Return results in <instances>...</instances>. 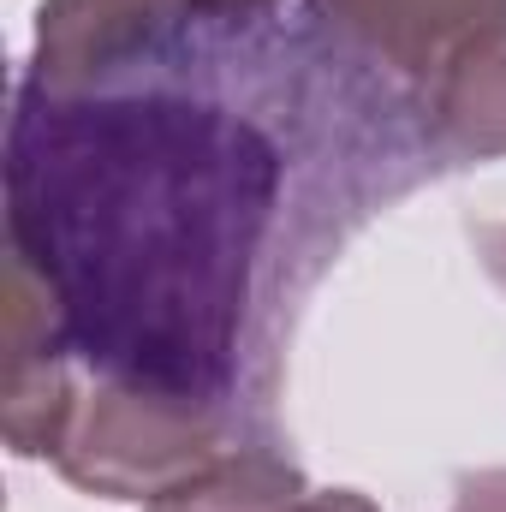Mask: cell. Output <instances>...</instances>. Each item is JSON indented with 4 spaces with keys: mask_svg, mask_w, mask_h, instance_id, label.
<instances>
[{
    "mask_svg": "<svg viewBox=\"0 0 506 512\" xmlns=\"http://www.w3.org/2000/svg\"><path fill=\"white\" fill-rule=\"evenodd\" d=\"M280 0H48L36 24V84H84L131 54H149L173 36H191L203 24L256 18L274 12Z\"/></svg>",
    "mask_w": 506,
    "mask_h": 512,
    "instance_id": "7a4b0ae2",
    "label": "cell"
},
{
    "mask_svg": "<svg viewBox=\"0 0 506 512\" xmlns=\"http://www.w3.org/2000/svg\"><path fill=\"white\" fill-rule=\"evenodd\" d=\"M453 512H506V471L459 477V507Z\"/></svg>",
    "mask_w": 506,
    "mask_h": 512,
    "instance_id": "5b68a950",
    "label": "cell"
},
{
    "mask_svg": "<svg viewBox=\"0 0 506 512\" xmlns=\"http://www.w3.org/2000/svg\"><path fill=\"white\" fill-rule=\"evenodd\" d=\"M477 245H483V262L506 280V227H477Z\"/></svg>",
    "mask_w": 506,
    "mask_h": 512,
    "instance_id": "52a82bcc",
    "label": "cell"
},
{
    "mask_svg": "<svg viewBox=\"0 0 506 512\" xmlns=\"http://www.w3.org/2000/svg\"><path fill=\"white\" fill-rule=\"evenodd\" d=\"M453 167L411 84L304 12L12 90V370H84L274 441L280 328L340 245Z\"/></svg>",
    "mask_w": 506,
    "mask_h": 512,
    "instance_id": "6da1fadb",
    "label": "cell"
},
{
    "mask_svg": "<svg viewBox=\"0 0 506 512\" xmlns=\"http://www.w3.org/2000/svg\"><path fill=\"white\" fill-rule=\"evenodd\" d=\"M423 108H429L435 143L453 167L471 155H506V48L501 54L477 48V54L453 60L423 90Z\"/></svg>",
    "mask_w": 506,
    "mask_h": 512,
    "instance_id": "277c9868",
    "label": "cell"
},
{
    "mask_svg": "<svg viewBox=\"0 0 506 512\" xmlns=\"http://www.w3.org/2000/svg\"><path fill=\"white\" fill-rule=\"evenodd\" d=\"M304 6L417 96L453 60L506 36V0H304Z\"/></svg>",
    "mask_w": 506,
    "mask_h": 512,
    "instance_id": "3957f363",
    "label": "cell"
},
{
    "mask_svg": "<svg viewBox=\"0 0 506 512\" xmlns=\"http://www.w3.org/2000/svg\"><path fill=\"white\" fill-rule=\"evenodd\" d=\"M286 512H376V507L358 501V495H316V501H292Z\"/></svg>",
    "mask_w": 506,
    "mask_h": 512,
    "instance_id": "8992f818",
    "label": "cell"
}]
</instances>
